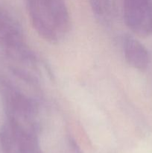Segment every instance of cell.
Segmentation results:
<instances>
[{
	"mask_svg": "<svg viewBox=\"0 0 152 153\" xmlns=\"http://www.w3.org/2000/svg\"><path fill=\"white\" fill-rule=\"evenodd\" d=\"M124 19L127 26L141 37L152 35V3L151 0H125Z\"/></svg>",
	"mask_w": 152,
	"mask_h": 153,
	"instance_id": "cell-1",
	"label": "cell"
},
{
	"mask_svg": "<svg viewBox=\"0 0 152 153\" xmlns=\"http://www.w3.org/2000/svg\"><path fill=\"white\" fill-rule=\"evenodd\" d=\"M123 52L129 65L139 70H145L151 62V56L147 48L137 39L125 37L123 41Z\"/></svg>",
	"mask_w": 152,
	"mask_h": 153,
	"instance_id": "cell-2",
	"label": "cell"
}]
</instances>
